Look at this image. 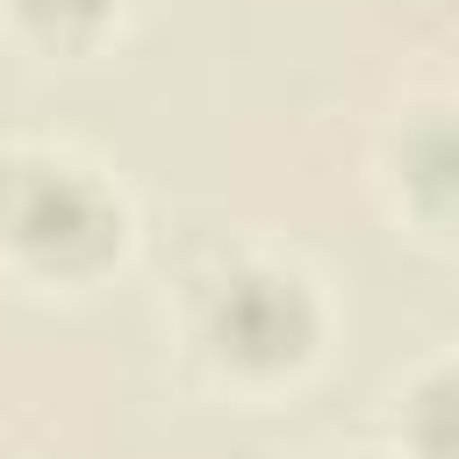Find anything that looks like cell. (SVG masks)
Masks as SVG:
<instances>
[{
    "instance_id": "cell-1",
    "label": "cell",
    "mask_w": 459,
    "mask_h": 459,
    "mask_svg": "<svg viewBox=\"0 0 459 459\" xmlns=\"http://www.w3.org/2000/svg\"><path fill=\"white\" fill-rule=\"evenodd\" d=\"M0 230L57 273H86L122 244V208L100 179L50 165V158H14L0 165Z\"/></svg>"
},
{
    "instance_id": "cell-2",
    "label": "cell",
    "mask_w": 459,
    "mask_h": 459,
    "mask_svg": "<svg viewBox=\"0 0 459 459\" xmlns=\"http://www.w3.org/2000/svg\"><path fill=\"white\" fill-rule=\"evenodd\" d=\"M208 344L251 373L294 366L316 344V301L287 273H230L208 294Z\"/></svg>"
},
{
    "instance_id": "cell-3",
    "label": "cell",
    "mask_w": 459,
    "mask_h": 459,
    "mask_svg": "<svg viewBox=\"0 0 459 459\" xmlns=\"http://www.w3.org/2000/svg\"><path fill=\"white\" fill-rule=\"evenodd\" d=\"M402 172H409L423 208L459 215V122L452 115H423L409 129V143H402Z\"/></svg>"
},
{
    "instance_id": "cell-4",
    "label": "cell",
    "mask_w": 459,
    "mask_h": 459,
    "mask_svg": "<svg viewBox=\"0 0 459 459\" xmlns=\"http://www.w3.org/2000/svg\"><path fill=\"white\" fill-rule=\"evenodd\" d=\"M409 430L423 445V459H459V366L430 373L409 402Z\"/></svg>"
},
{
    "instance_id": "cell-5",
    "label": "cell",
    "mask_w": 459,
    "mask_h": 459,
    "mask_svg": "<svg viewBox=\"0 0 459 459\" xmlns=\"http://www.w3.org/2000/svg\"><path fill=\"white\" fill-rule=\"evenodd\" d=\"M22 14L43 29V36H79L108 14V0H22Z\"/></svg>"
}]
</instances>
